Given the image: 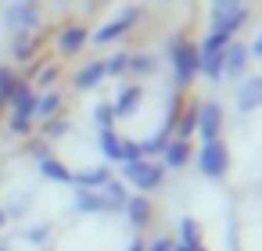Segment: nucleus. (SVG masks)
<instances>
[{"label": "nucleus", "instance_id": "9d476101", "mask_svg": "<svg viewBox=\"0 0 262 251\" xmlns=\"http://www.w3.org/2000/svg\"><path fill=\"white\" fill-rule=\"evenodd\" d=\"M237 108L241 111H255L262 108V76H248L237 90Z\"/></svg>", "mask_w": 262, "mask_h": 251}, {"label": "nucleus", "instance_id": "dca6fc26", "mask_svg": "<svg viewBox=\"0 0 262 251\" xmlns=\"http://www.w3.org/2000/svg\"><path fill=\"white\" fill-rule=\"evenodd\" d=\"M104 76H108V72H104V61H94V65H86V69L76 76V86H79V90H90V86H97Z\"/></svg>", "mask_w": 262, "mask_h": 251}, {"label": "nucleus", "instance_id": "b1692460", "mask_svg": "<svg viewBox=\"0 0 262 251\" xmlns=\"http://www.w3.org/2000/svg\"><path fill=\"white\" fill-rule=\"evenodd\" d=\"M147 251H172V240H155Z\"/></svg>", "mask_w": 262, "mask_h": 251}, {"label": "nucleus", "instance_id": "ddd939ff", "mask_svg": "<svg viewBox=\"0 0 262 251\" xmlns=\"http://www.w3.org/2000/svg\"><path fill=\"white\" fill-rule=\"evenodd\" d=\"M36 169H40L47 179H54V183H72V172H69L58 158H51V154H40V158H36Z\"/></svg>", "mask_w": 262, "mask_h": 251}, {"label": "nucleus", "instance_id": "1a4fd4ad", "mask_svg": "<svg viewBox=\"0 0 262 251\" xmlns=\"http://www.w3.org/2000/svg\"><path fill=\"white\" fill-rule=\"evenodd\" d=\"M137 18H140V11H137V8H129V11H122V15H119L115 22H108L104 29H97V33H94V43H97V47H104V43H112V40H119V36H122V33H126V29H129V26L137 22Z\"/></svg>", "mask_w": 262, "mask_h": 251}, {"label": "nucleus", "instance_id": "cd10ccee", "mask_svg": "<svg viewBox=\"0 0 262 251\" xmlns=\"http://www.w3.org/2000/svg\"><path fill=\"white\" fill-rule=\"evenodd\" d=\"M129 251H144V244H140V240H133V244H129Z\"/></svg>", "mask_w": 262, "mask_h": 251}, {"label": "nucleus", "instance_id": "4be33fe9", "mask_svg": "<svg viewBox=\"0 0 262 251\" xmlns=\"http://www.w3.org/2000/svg\"><path fill=\"white\" fill-rule=\"evenodd\" d=\"M126 65H129V58H126V54H119V58H112V61L104 65V72H112V76H115V72H122Z\"/></svg>", "mask_w": 262, "mask_h": 251}, {"label": "nucleus", "instance_id": "412c9836", "mask_svg": "<svg viewBox=\"0 0 262 251\" xmlns=\"http://www.w3.org/2000/svg\"><path fill=\"white\" fill-rule=\"evenodd\" d=\"M11 54H15L18 61H26V58L33 54V43H29L26 36H15V47H11Z\"/></svg>", "mask_w": 262, "mask_h": 251}, {"label": "nucleus", "instance_id": "20e7f679", "mask_svg": "<svg viewBox=\"0 0 262 251\" xmlns=\"http://www.w3.org/2000/svg\"><path fill=\"white\" fill-rule=\"evenodd\" d=\"M198 169L205 172V176H212V179H219L226 169H230V154H226V144L223 140H208V144H201V151H198Z\"/></svg>", "mask_w": 262, "mask_h": 251}, {"label": "nucleus", "instance_id": "0eeeda50", "mask_svg": "<svg viewBox=\"0 0 262 251\" xmlns=\"http://www.w3.org/2000/svg\"><path fill=\"white\" fill-rule=\"evenodd\" d=\"M172 69H176V83L187 86L198 76V51L183 40H172Z\"/></svg>", "mask_w": 262, "mask_h": 251}, {"label": "nucleus", "instance_id": "f257e3e1", "mask_svg": "<svg viewBox=\"0 0 262 251\" xmlns=\"http://www.w3.org/2000/svg\"><path fill=\"white\" fill-rule=\"evenodd\" d=\"M8 104H11V133L15 136H26V133H33V108H36V90L29 86V83H15V90H11V97H8Z\"/></svg>", "mask_w": 262, "mask_h": 251}, {"label": "nucleus", "instance_id": "f03ea898", "mask_svg": "<svg viewBox=\"0 0 262 251\" xmlns=\"http://www.w3.org/2000/svg\"><path fill=\"white\" fill-rule=\"evenodd\" d=\"M248 18V8L244 0H212V33H223V36H233Z\"/></svg>", "mask_w": 262, "mask_h": 251}, {"label": "nucleus", "instance_id": "bb28decb", "mask_svg": "<svg viewBox=\"0 0 262 251\" xmlns=\"http://www.w3.org/2000/svg\"><path fill=\"white\" fill-rule=\"evenodd\" d=\"M248 54H255V58H262V36H258V40L251 43V51H248Z\"/></svg>", "mask_w": 262, "mask_h": 251}, {"label": "nucleus", "instance_id": "4468645a", "mask_svg": "<svg viewBox=\"0 0 262 251\" xmlns=\"http://www.w3.org/2000/svg\"><path fill=\"white\" fill-rule=\"evenodd\" d=\"M86 40H90L86 29H83V26H72V29H65V33L58 36V51H61V54H76Z\"/></svg>", "mask_w": 262, "mask_h": 251}, {"label": "nucleus", "instance_id": "aec40b11", "mask_svg": "<svg viewBox=\"0 0 262 251\" xmlns=\"http://www.w3.org/2000/svg\"><path fill=\"white\" fill-rule=\"evenodd\" d=\"M15 72L11 69H4V65H0V104H8V97H11V90H15Z\"/></svg>", "mask_w": 262, "mask_h": 251}, {"label": "nucleus", "instance_id": "9b49d317", "mask_svg": "<svg viewBox=\"0 0 262 251\" xmlns=\"http://www.w3.org/2000/svg\"><path fill=\"white\" fill-rule=\"evenodd\" d=\"M244 65H248V47H244V43H230V47H226V54H223V72L241 76V72H244Z\"/></svg>", "mask_w": 262, "mask_h": 251}, {"label": "nucleus", "instance_id": "a878e982", "mask_svg": "<svg viewBox=\"0 0 262 251\" xmlns=\"http://www.w3.org/2000/svg\"><path fill=\"white\" fill-rule=\"evenodd\" d=\"M40 83L47 86V83H54V69H43V76H40Z\"/></svg>", "mask_w": 262, "mask_h": 251}, {"label": "nucleus", "instance_id": "f3484780", "mask_svg": "<svg viewBox=\"0 0 262 251\" xmlns=\"http://www.w3.org/2000/svg\"><path fill=\"white\" fill-rule=\"evenodd\" d=\"M122 208L129 212L133 226H147V219H151V204H147L144 197H126V204H122Z\"/></svg>", "mask_w": 262, "mask_h": 251}, {"label": "nucleus", "instance_id": "39448f33", "mask_svg": "<svg viewBox=\"0 0 262 251\" xmlns=\"http://www.w3.org/2000/svg\"><path fill=\"white\" fill-rule=\"evenodd\" d=\"M122 172H126V179L137 187V190H158L162 187V169L155 165V162H147V158H137V162H126L122 165Z\"/></svg>", "mask_w": 262, "mask_h": 251}, {"label": "nucleus", "instance_id": "c85d7f7f", "mask_svg": "<svg viewBox=\"0 0 262 251\" xmlns=\"http://www.w3.org/2000/svg\"><path fill=\"white\" fill-rule=\"evenodd\" d=\"M4 222H8V212H4V208H0V226H4Z\"/></svg>", "mask_w": 262, "mask_h": 251}, {"label": "nucleus", "instance_id": "f8f14e48", "mask_svg": "<svg viewBox=\"0 0 262 251\" xmlns=\"http://www.w3.org/2000/svg\"><path fill=\"white\" fill-rule=\"evenodd\" d=\"M97 144H101L104 158H112V162H122V144H126V140H119L112 126H101V129H97Z\"/></svg>", "mask_w": 262, "mask_h": 251}, {"label": "nucleus", "instance_id": "5701e85b", "mask_svg": "<svg viewBox=\"0 0 262 251\" xmlns=\"http://www.w3.org/2000/svg\"><path fill=\"white\" fill-rule=\"evenodd\" d=\"M112 119H115V111H112V104H104V108H97V122H101V126H112Z\"/></svg>", "mask_w": 262, "mask_h": 251}, {"label": "nucleus", "instance_id": "7ed1b4c3", "mask_svg": "<svg viewBox=\"0 0 262 251\" xmlns=\"http://www.w3.org/2000/svg\"><path fill=\"white\" fill-rule=\"evenodd\" d=\"M230 47V36L223 33H208L205 43L198 47V72H205L208 79H219L223 76V54Z\"/></svg>", "mask_w": 262, "mask_h": 251}, {"label": "nucleus", "instance_id": "393cba45", "mask_svg": "<svg viewBox=\"0 0 262 251\" xmlns=\"http://www.w3.org/2000/svg\"><path fill=\"white\" fill-rule=\"evenodd\" d=\"M172 251H205L201 244H172Z\"/></svg>", "mask_w": 262, "mask_h": 251}, {"label": "nucleus", "instance_id": "2eb2a0df", "mask_svg": "<svg viewBox=\"0 0 262 251\" xmlns=\"http://www.w3.org/2000/svg\"><path fill=\"white\" fill-rule=\"evenodd\" d=\"M165 165L169 169H183L187 162H190V144L187 140H176V144H165Z\"/></svg>", "mask_w": 262, "mask_h": 251}, {"label": "nucleus", "instance_id": "a211bd4d", "mask_svg": "<svg viewBox=\"0 0 262 251\" xmlns=\"http://www.w3.org/2000/svg\"><path fill=\"white\" fill-rule=\"evenodd\" d=\"M137 101H140V86H129V90H122V94H119V104H112L115 119H122V115L137 111Z\"/></svg>", "mask_w": 262, "mask_h": 251}, {"label": "nucleus", "instance_id": "423d86ee", "mask_svg": "<svg viewBox=\"0 0 262 251\" xmlns=\"http://www.w3.org/2000/svg\"><path fill=\"white\" fill-rule=\"evenodd\" d=\"M36 22H40V8L33 4V0H18V4H11L4 11V26L15 36H26L29 29H36Z\"/></svg>", "mask_w": 262, "mask_h": 251}, {"label": "nucleus", "instance_id": "6e6552de", "mask_svg": "<svg viewBox=\"0 0 262 251\" xmlns=\"http://www.w3.org/2000/svg\"><path fill=\"white\" fill-rule=\"evenodd\" d=\"M219 122H223V111H219V104H201L198 108V115H194V129L201 133V140L208 144V140H219L215 133H219Z\"/></svg>", "mask_w": 262, "mask_h": 251}, {"label": "nucleus", "instance_id": "6ab92c4d", "mask_svg": "<svg viewBox=\"0 0 262 251\" xmlns=\"http://www.w3.org/2000/svg\"><path fill=\"white\" fill-rule=\"evenodd\" d=\"M61 108V94H43V97H36V108H33V119H51L54 111Z\"/></svg>", "mask_w": 262, "mask_h": 251}]
</instances>
